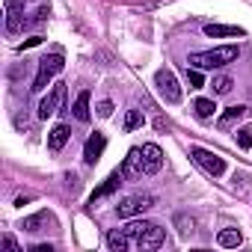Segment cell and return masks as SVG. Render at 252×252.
<instances>
[{
    "mask_svg": "<svg viewBox=\"0 0 252 252\" xmlns=\"http://www.w3.org/2000/svg\"><path fill=\"white\" fill-rule=\"evenodd\" d=\"M140 152H143V169H146L149 175L160 172V166H163V152H160V146H155V143H146Z\"/></svg>",
    "mask_w": 252,
    "mask_h": 252,
    "instance_id": "obj_8",
    "label": "cell"
},
{
    "mask_svg": "<svg viewBox=\"0 0 252 252\" xmlns=\"http://www.w3.org/2000/svg\"><path fill=\"white\" fill-rule=\"evenodd\" d=\"M234 140H237V146H240V149H252V125L240 128V131L234 134Z\"/></svg>",
    "mask_w": 252,
    "mask_h": 252,
    "instance_id": "obj_23",
    "label": "cell"
},
{
    "mask_svg": "<svg viewBox=\"0 0 252 252\" xmlns=\"http://www.w3.org/2000/svg\"><path fill=\"white\" fill-rule=\"evenodd\" d=\"M231 86H234V80L231 77H214V83H211V89H214V95H228L231 92Z\"/></svg>",
    "mask_w": 252,
    "mask_h": 252,
    "instance_id": "obj_21",
    "label": "cell"
},
{
    "mask_svg": "<svg viewBox=\"0 0 252 252\" xmlns=\"http://www.w3.org/2000/svg\"><path fill=\"white\" fill-rule=\"evenodd\" d=\"M217 240H220V246H225V249H231V246H240V243H243V234H240L237 228H222Z\"/></svg>",
    "mask_w": 252,
    "mask_h": 252,
    "instance_id": "obj_17",
    "label": "cell"
},
{
    "mask_svg": "<svg viewBox=\"0 0 252 252\" xmlns=\"http://www.w3.org/2000/svg\"><path fill=\"white\" fill-rule=\"evenodd\" d=\"M3 249H9V252H24V249H21L12 237H3Z\"/></svg>",
    "mask_w": 252,
    "mask_h": 252,
    "instance_id": "obj_26",
    "label": "cell"
},
{
    "mask_svg": "<svg viewBox=\"0 0 252 252\" xmlns=\"http://www.w3.org/2000/svg\"><path fill=\"white\" fill-rule=\"evenodd\" d=\"M187 86H190V89H202V86H205V77H202V68H193V65L187 68Z\"/></svg>",
    "mask_w": 252,
    "mask_h": 252,
    "instance_id": "obj_22",
    "label": "cell"
},
{
    "mask_svg": "<svg viewBox=\"0 0 252 252\" xmlns=\"http://www.w3.org/2000/svg\"><path fill=\"white\" fill-rule=\"evenodd\" d=\"M205 36L211 39H228V36H243L240 27H228V24H205Z\"/></svg>",
    "mask_w": 252,
    "mask_h": 252,
    "instance_id": "obj_13",
    "label": "cell"
},
{
    "mask_svg": "<svg viewBox=\"0 0 252 252\" xmlns=\"http://www.w3.org/2000/svg\"><path fill=\"white\" fill-rule=\"evenodd\" d=\"M48 222V211H39V214H33V217H27L24 222H21V228L24 231H42V225Z\"/></svg>",
    "mask_w": 252,
    "mask_h": 252,
    "instance_id": "obj_19",
    "label": "cell"
},
{
    "mask_svg": "<svg viewBox=\"0 0 252 252\" xmlns=\"http://www.w3.org/2000/svg\"><path fill=\"white\" fill-rule=\"evenodd\" d=\"M190 155H193V160L208 172V175H214V178H220V175H225V160L220 158V155H214V152H208V149H190Z\"/></svg>",
    "mask_w": 252,
    "mask_h": 252,
    "instance_id": "obj_5",
    "label": "cell"
},
{
    "mask_svg": "<svg viewBox=\"0 0 252 252\" xmlns=\"http://www.w3.org/2000/svg\"><path fill=\"white\" fill-rule=\"evenodd\" d=\"M107 246L113 249V252H125L131 246V237L125 234V228H113L110 234H107Z\"/></svg>",
    "mask_w": 252,
    "mask_h": 252,
    "instance_id": "obj_15",
    "label": "cell"
},
{
    "mask_svg": "<svg viewBox=\"0 0 252 252\" xmlns=\"http://www.w3.org/2000/svg\"><path fill=\"white\" fill-rule=\"evenodd\" d=\"M65 101V83H54V89L42 98V104H39V119H48V116H54L57 110H60V104Z\"/></svg>",
    "mask_w": 252,
    "mask_h": 252,
    "instance_id": "obj_6",
    "label": "cell"
},
{
    "mask_svg": "<svg viewBox=\"0 0 252 252\" xmlns=\"http://www.w3.org/2000/svg\"><path fill=\"white\" fill-rule=\"evenodd\" d=\"M63 68H65L63 54H51V57H45V60L39 63V74H36V80H33V92H42V89L51 83V77H57Z\"/></svg>",
    "mask_w": 252,
    "mask_h": 252,
    "instance_id": "obj_3",
    "label": "cell"
},
{
    "mask_svg": "<svg viewBox=\"0 0 252 252\" xmlns=\"http://www.w3.org/2000/svg\"><path fill=\"white\" fill-rule=\"evenodd\" d=\"M246 113H249V110H246V107H240V104H237V107H228V110L220 116V122H217V125H220V128H228V125H234V122H237V119H243Z\"/></svg>",
    "mask_w": 252,
    "mask_h": 252,
    "instance_id": "obj_16",
    "label": "cell"
},
{
    "mask_svg": "<svg viewBox=\"0 0 252 252\" xmlns=\"http://www.w3.org/2000/svg\"><path fill=\"white\" fill-rule=\"evenodd\" d=\"M36 45H42V36H33V39H27L21 48H36Z\"/></svg>",
    "mask_w": 252,
    "mask_h": 252,
    "instance_id": "obj_27",
    "label": "cell"
},
{
    "mask_svg": "<svg viewBox=\"0 0 252 252\" xmlns=\"http://www.w3.org/2000/svg\"><path fill=\"white\" fill-rule=\"evenodd\" d=\"M125 131H137V128H143V113L140 110H128L125 113V125H122Z\"/></svg>",
    "mask_w": 252,
    "mask_h": 252,
    "instance_id": "obj_20",
    "label": "cell"
},
{
    "mask_svg": "<svg viewBox=\"0 0 252 252\" xmlns=\"http://www.w3.org/2000/svg\"><path fill=\"white\" fill-rule=\"evenodd\" d=\"M113 110H116V107H113V101H101V104H98V116H101V119H110V116H113Z\"/></svg>",
    "mask_w": 252,
    "mask_h": 252,
    "instance_id": "obj_24",
    "label": "cell"
},
{
    "mask_svg": "<svg viewBox=\"0 0 252 252\" xmlns=\"http://www.w3.org/2000/svg\"><path fill=\"white\" fill-rule=\"evenodd\" d=\"M104 146H107V137H104V134H92V137L86 140V146H83V160H86L89 166H95L98 158H101V152H104Z\"/></svg>",
    "mask_w": 252,
    "mask_h": 252,
    "instance_id": "obj_9",
    "label": "cell"
},
{
    "mask_svg": "<svg viewBox=\"0 0 252 252\" xmlns=\"http://www.w3.org/2000/svg\"><path fill=\"white\" fill-rule=\"evenodd\" d=\"M152 208H155V196H152V193H137V196L122 199V202L116 205V214H119L122 220H131V217L146 214V211H152Z\"/></svg>",
    "mask_w": 252,
    "mask_h": 252,
    "instance_id": "obj_2",
    "label": "cell"
},
{
    "mask_svg": "<svg viewBox=\"0 0 252 252\" xmlns=\"http://www.w3.org/2000/svg\"><path fill=\"white\" fill-rule=\"evenodd\" d=\"M30 252H54V249H51V246H45V243H39V246H33Z\"/></svg>",
    "mask_w": 252,
    "mask_h": 252,
    "instance_id": "obj_28",
    "label": "cell"
},
{
    "mask_svg": "<svg viewBox=\"0 0 252 252\" xmlns=\"http://www.w3.org/2000/svg\"><path fill=\"white\" fill-rule=\"evenodd\" d=\"M68 125H54V128H51V134H48V149L51 152H60L65 143H68Z\"/></svg>",
    "mask_w": 252,
    "mask_h": 252,
    "instance_id": "obj_11",
    "label": "cell"
},
{
    "mask_svg": "<svg viewBox=\"0 0 252 252\" xmlns=\"http://www.w3.org/2000/svg\"><path fill=\"white\" fill-rule=\"evenodd\" d=\"M175 222L181 225V228H178L181 234H193V220H187V217H175Z\"/></svg>",
    "mask_w": 252,
    "mask_h": 252,
    "instance_id": "obj_25",
    "label": "cell"
},
{
    "mask_svg": "<svg viewBox=\"0 0 252 252\" xmlns=\"http://www.w3.org/2000/svg\"><path fill=\"white\" fill-rule=\"evenodd\" d=\"M193 110H196V116H199V119H211V116L217 113V104H214V98H196Z\"/></svg>",
    "mask_w": 252,
    "mask_h": 252,
    "instance_id": "obj_18",
    "label": "cell"
},
{
    "mask_svg": "<svg viewBox=\"0 0 252 252\" xmlns=\"http://www.w3.org/2000/svg\"><path fill=\"white\" fill-rule=\"evenodd\" d=\"M143 152L140 149H131L128 152V158H125V163H122V175H125V181H137V178H143Z\"/></svg>",
    "mask_w": 252,
    "mask_h": 252,
    "instance_id": "obj_7",
    "label": "cell"
},
{
    "mask_svg": "<svg viewBox=\"0 0 252 252\" xmlns=\"http://www.w3.org/2000/svg\"><path fill=\"white\" fill-rule=\"evenodd\" d=\"M163 240H166L163 228H160V225H152V228H149V231L143 234V240L137 243V249H158V246H160Z\"/></svg>",
    "mask_w": 252,
    "mask_h": 252,
    "instance_id": "obj_12",
    "label": "cell"
},
{
    "mask_svg": "<svg viewBox=\"0 0 252 252\" xmlns=\"http://www.w3.org/2000/svg\"><path fill=\"white\" fill-rule=\"evenodd\" d=\"M71 113H74V119H77V122H89V119H92V110H89V92H86V89L74 98Z\"/></svg>",
    "mask_w": 252,
    "mask_h": 252,
    "instance_id": "obj_14",
    "label": "cell"
},
{
    "mask_svg": "<svg viewBox=\"0 0 252 252\" xmlns=\"http://www.w3.org/2000/svg\"><path fill=\"white\" fill-rule=\"evenodd\" d=\"M237 60V45H222V48H214V51H199V54H190V65L193 68H222L228 63Z\"/></svg>",
    "mask_w": 252,
    "mask_h": 252,
    "instance_id": "obj_1",
    "label": "cell"
},
{
    "mask_svg": "<svg viewBox=\"0 0 252 252\" xmlns=\"http://www.w3.org/2000/svg\"><path fill=\"white\" fill-rule=\"evenodd\" d=\"M122 181H125V175H122V169H119V172H113V175H110V178H107V181H104L101 187H95V190H92V196H89V202L95 205L98 199H104V196H110L113 190H119V184H122Z\"/></svg>",
    "mask_w": 252,
    "mask_h": 252,
    "instance_id": "obj_10",
    "label": "cell"
},
{
    "mask_svg": "<svg viewBox=\"0 0 252 252\" xmlns=\"http://www.w3.org/2000/svg\"><path fill=\"white\" fill-rule=\"evenodd\" d=\"M155 86H158V92H160V98H163V101H169V104H178V101H181L178 77H175L169 68H160V71L155 74Z\"/></svg>",
    "mask_w": 252,
    "mask_h": 252,
    "instance_id": "obj_4",
    "label": "cell"
}]
</instances>
